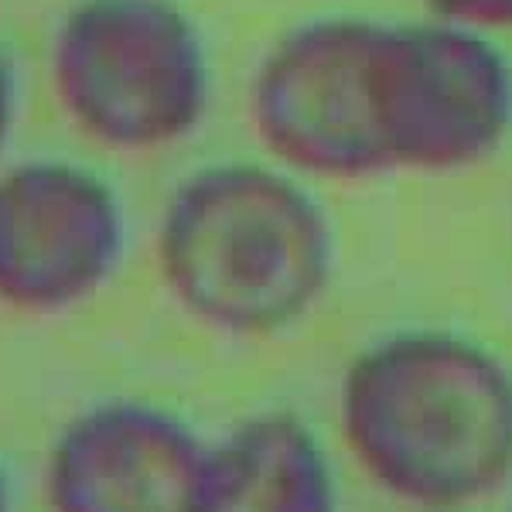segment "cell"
Segmentation results:
<instances>
[{
    "instance_id": "3957f363",
    "label": "cell",
    "mask_w": 512,
    "mask_h": 512,
    "mask_svg": "<svg viewBox=\"0 0 512 512\" xmlns=\"http://www.w3.org/2000/svg\"><path fill=\"white\" fill-rule=\"evenodd\" d=\"M65 120L96 147L158 154L202 130L216 65L181 0H72L48 41Z\"/></svg>"
},
{
    "instance_id": "277c9868",
    "label": "cell",
    "mask_w": 512,
    "mask_h": 512,
    "mask_svg": "<svg viewBox=\"0 0 512 512\" xmlns=\"http://www.w3.org/2000/svg\"><path fill=\"white\" fill-rule=\"evenodd\" d=\"M379 28L369 14H315L270 41L246 99L270 161L311 185L390 175L376 113Z\"/></svg>"
},
{
    "instance_id": "5b68a950",
    "label": "cell",
    "mask_w": 512,
    "mask_h": 512,
    "mask_svg": "<svg viewBox=\"0 0 512 512\" xmlns=\"http://www.w3.org/2000/svg\"><path fill=\"white\" fill-rule=\"evenodd\" d=\"M376 113L390 175L472 171L512 137V59L499 38L427 11L383 21Z\"/></svg>"
},
{
    "instance_id": "52a82bcc",
    "label": "cell",
    "mask_w": 512,
    "mask_h": 512,
    "mask_svg": "<svg viewBox=\"0 0 512 512\" xmlns=\"http://www.w3.org/2000/svg\"><path fill=\"white\" fill-rule=\"evenodd\" d=\"M209 444L178 414L106 400L55 437L45 461L52 512H202Z\"/></svg>"
},
{
    "instance_id": "6da1fadb",
    "label": "cell",
    "mask_w": 512,
    "mask_h": 512,
    "mask_svg": "<svg viewBox=\"0 0 512 512\" xmlns=\"http://www.w3.org/2000/svg\"><path fill=\"white\" fill-rule=\"evenodd\" d=\"M338 427L390 499L472 509L512 482V366L454 328H396L345 366Z\"/></svg>"
},
{
    "instance_id": "8992f818",
    "label": "cell",
    "mask_w": 512,
    "mask_h": 512,
    "mask_svg": "<svg viewBox=\"0 0 512 512\" xmlns=\"http://www.w3.org/2000/svg\"><path fill=\"white\" fill-rule=\"evenodd\" d=\"M123 253L127 209L89 164L24 158L0 168V308H79L110 284Z\"/></svg>"
},
{
    "instance_id": "9c48e42d",
    "label": "cell",
    "mask_w": 512,
    "mask_h": 512,
    "mask_svg": "<svg viewBox=\"0 0 512 512\" xmlns=\"http://www.w3.org/2000/svg\"><path fill=\"white\" fill-rule=\"evenodd\" d=\"M424 11L499 41L512 35V0H424Z\"/></svg>"
},
{
    "instance_id": "30bf717a",
    "label": "cell",
    "mask_w": 512,
    "mask_h": 512,
    "mask_svg": "<svg viewBox=\"0 0 512 512\" xmlns=\"http://www.w3.org/2000/svg\"><path fill=\"white\" fill-rule=\"evenodd\" d=\"M21 117V69L11 52L0 48V168L7 164V147Z\"/></svg>"
},
{
    "instance_id": "7a4b0ae2",
    "label": "cell",
    "mask_w": 512,
    "mask_h": 512,
    "mask_svg": "<svg viewBox=\"0 0 512 512\" xmlns=\"http://www.w3.org/2000/svg\"><path fill=\"white\" fill-rule=\"evenodd\" d=\"M161 284L198 325L270 338L301 325L335 277V229L311 181L226 158L171 188L154 233Z\"/></svg>"
},
{
    "instance_id": "ba28073f",
    "label": "cell",
    "mask_w": 512,
    "mask_h": 512,
    "mask_svg": "<svg viewBox=\"0 0 512 512\" xmlns=\"http://www.w3.org/2000/svg\"><path fill=\"white\" fill-rule=\"evenodd\" d=\"M202 512H338L332 458L301 417H246L209 444Z\"/></svg>"
},
{
    "instance_id": "8fae6325",
    "label": "cell",
    "mask_w": 512,
    "mask_h": 512,
    "mask_svg": "<svg viewBox=\"0 0 512 512\" xmlns=\"http://www.w3.org/2000/svg\"><path fill=\"white\" fill-rule=\"evenodd\" d=\"M0 512H11V489H7L4 472H0Z\"/></svg>"
}]
</instances>
